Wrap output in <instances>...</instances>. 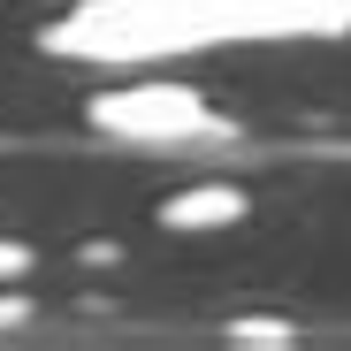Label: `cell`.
Masks as SVG:
<instances>
[{
	"instance_id": "1",
	"label": "cell",
	"mask_w": 351,
	"mask_h": 351,
	"mask_svg": "<svg viewBox=\"0 0 351 351\" xmlns=\"http://www.w3.org/2000/svg\"><path fill=\"white\" fill-rule=\"evenodd\" d=\"M46 53L92 69H160L206 46H328L351 38V0H77L46 31Z\"/></svg>"
},
{
	"instance_id": "2",
	"label": "cell",
	"mask_w": 351,
	"mask_h": 351,
	"mask_svg": "<svg viewBox=\"0 0 351 351\" xmlns=\"http://www.w3.org/2000/svg\"><path fill=\"white\" fill-rule=\"evenodd\" d=\"M92 123L114 130V138H130V145H184V138H214L221 114L206 107V92L138 69L130 84H114V92L92 99Z\"/></svg>"
},
{
	"instance_id": "3",
	"label": "cell",
	"mask_w": 351,
	"mask_h": 351,
	"mask_svg": "<svg viewBox=\"0 0 351 351\" xmlns=\"http://www.w3.org/2000/svg\"><path fill=\"white\" fill-rule=\"evenodd\" d=\"M245 214V191H229V184H199V191H176L160 206L168 229H221V221H237Z\"/></svg>"
},
{
	"instance_id": "4",
	"label": "cell",
	"mask_w": 351,
	"mask_h": 351,
	"mask_svg": "<svg viewBox=\"0 0 351 351\" xmlns=\"http://www.w3.org/2000/svg\"><path fill=\"white\" fill-rule=\"evenodd\" d=\"M23 267H31V252H23V245H8V237H0V282H8V275H23Z\"/></svg>"
}]
</instances>
